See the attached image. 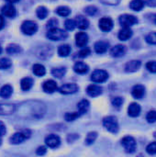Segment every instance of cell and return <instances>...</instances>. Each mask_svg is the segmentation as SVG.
<instances>
[{"label": "cell", "mask_w": 156, "mask_h": 157, "mask_svg": "<svg viewBox=\"0 0 156 157\" xmlns=\"http://www.w3.org/2000/svg\"><path fill=\"white\" fill-rule=\"evenodd\" d=\"M47 38L51 40H62L67 38V32L59 28H53L47 32Z\"/></svg>", "instance_id": "1"}, {"label": "cell", "mask_w": 156, "mask_h": 157, "mask_svg": "<svg viewBox=\"0 0 156 157\" xmlns=\"http://www.w3.org/2000/svg\"><path fill=\"white\" fill-rule=\"evenodd\" d=\"M103 125L108 132L112 133H116L119 131V123H118L117 118L113 116H108V117L104 118Z\"/></svg>", "instance_id": "2"}, {"label": "cell", "mask_w": 156, "mask_h": 157, "mask_svg": "<svg viewBox=\"0 0 156 157\" xmlns=\"http://www.w3.org/2000/svg\"><path fill=\"white\" fill-rule=\"evenodd\" d=\"M38 30V25L31 20H26L21 25V31L25 35H33Z\"/></svg>", "instance_id": "3"}, {"label": "cell", "mask_w": 156, "mask_h": 157, "mask_svg": "<svg viewBox=\"0 0 156 157\" xmlns=\"http://www.w3.org/2000/svg\"><path fill=\"white\" fill-rule=\"evenodd\" d=\"M121 144L124 147L125 151L127 153H130V154L134 153L135 150H136V148H137V144H136L134 138L131 137V136H126V137H124L122 139V141H121Z\"/></svg>", "instance_id": "4"}, {"label": "cell", "mask_w": 156, "mask_h": 157, "mask_svg": "<svg viewBox=\"0 0 156 157\" xmlns=\"http://www.w3.org/2000/svg\"><path fill=\"white\" fill-rule=\"evenodd\" d=\"M120 23L121 26L123 27H131L132 25H135L138 23V19L136 17L132 16V15H129V14H124L121 15L119 18Z\"/></svg>", "instance_id": "5"}, {"label": "cell", "mask_w": 156, "mask_h": 157, "mask_svg": "<svg viewBox=\"0 0 156 157\" xmlns=\"http://www.w3.org/2000/svg\"><path fill=\"white\" fill-rule=\"evenodd\" d=\"M108 78V74L104 70H95L91 75V80L95 83H103Z\"/></svg>", "instance_id": "6"}, {"label": "cell", "mask_w": 156, "mask_h": 157, "mask_svg": "<svg viewBox=\"0 0 156 157\" xmlns=\"http://www.w3.org/2000/svg\"><path fill=\"white\" fill-rule=\"evenodd\" d=\"M77 90H78V86H77L76 84H74V83L63 85V86L59 88L60 93H61V94H63V95L74 94V93L77 92Z\"/></svg>", "instance_id": "7"}, {"label": "cell", "mask_w": 156, "mask_h": 157, "mask_svg": "<svg viewBox=\"0 0 156 157\" xmlns=\"http://www.w3.org/2000/svg\"><path fill=\"white\" fill-rule=\"evenodd\" d=\"M2 14L5 16V17H15L16 14H17V10H16V7L14 6V5L12 3H8L6 5H5L2 9Z\"/></svg>", "instance_id": "8"}, {"label": "cell", "mask_w": 156, "mask_h": 157, "mask_svg": "<svg viewBox=\"0 0 156 157\" xmlns=\"http://www.w3.org/2000/svg\"><path fill=\"white\" fill-rule=\"evenodd\" d=\"M45 144L50 148H57L61 144V140L57 135L51 134L45 138Z\"/></svg>", "instance_id": "9"}, {"label": "cell", "mask_w": 156, "mask_h": 157, "mask_svg": "<svg viewBox=\"0 0 156 157\" xmlns=\"http://www.w3.org/2000/svg\"><path fill=\"white\" fill-rule=\"evenodd\" d=\"M99 28L101 29V30L103 31H110L113 28V21L111 18L109 17H102L100 20H99Z\"/></svg>", "instance_id": "10"}, {"label": "cell", "mask_w": 156, "mask_h": 157, "mask_svg": "<svg viewBox=\"0 0 156 157\" xmlns=\"http://www.w3.org/2000/svg\"><path fill=\"white\" fill-rule=\"evenodd\" d=\"M17 109L14 104H3L0 103V115H11Z\"/></svg>", "instance_id": "11"}, {"label": "cell", "mask_w": 156, "mask_h": 157, "mask_svg": "<svg viewBox=\"0 0 156 157\" xmlns=\"http://www.w3.org/2000/svg\"><path fill=\"white\" fill-rule=\"evenodd\" d=\"M75 43L78 47H85L88 43V35L86 32H78L75 35Z\"/></svg>", "instance_id": "12"}, {"label": "cell", "mask_w": 156, "mask_h": 157, "mask_svg": "<svg viewBox=\"0 0 156 157\" xmlns=\"http://www.w3.org/2000/svg\"><path fill=\"white\" fill-rule=\"evenodd\" d=\"M42 88H43V91L45 93H48V94H51L53 92H55L57 90V84L55 81L53 80H47L43 83V86H42Z\"/></svg>", "instance_id": "13"}, {"label": "cell", "mask_w": 156, "mask_h": 157, "mask_svg": "<svg viewBox=\"0 0 156 157\" xmlns=\"http://www.w3.org/2000/svg\"><path fill=\"white\" fill-rule=\"evenodd\" d=\"M141 61L139 60H132L130 61L129 63H127L126 66H125V71L128 73H132V72H136L140 69L141 67Z\"/></svg>", "instance_id": "14"}, {"label": "cell", "mask_w": 156, "mask_h": 157, "mask_svg": "<svg viewBox=\"0 0 156 157\" xmlns=\"http://www.w3.org/2000/svg\"><path fill=\"white\" fill-rule=\"evenodd\" d=\"M132 34V29L130 27H123L119 32V39L120 40H127L131 38Z\"/></svg>", "instance_id": "15"}, {"label": "cell", "mask_w": 156, "mask_h": 157, "mask_svg": "<svg viewBox=\"0 0 156 157\" xmlns=\"http://www.w3.org/2000/svg\"><path fill=\"white\" fill-rule=\"evenodd\" d=\"M86 92L90 97L96 98L102 94V87H100L99 86H97V85H90L87 86Z\"/></svg>", "instance_id": "16"}, {"label": "cell", "mask_w": 156, "mask_h": 157, "mask_svg": "<svg viewBox=\"0 0 156 157\" xmlns=\"http://www.w3.org/2000/svg\"><path fill=\"white\" fill-rule=\"evenodd\" d=\"M131 94H132L133 98H135L137 99H141L145 94V87L142 85H136L133 86V88L131 90Z\"/></svg>", "instance_id": "17"}, {"label": "cell", "mask_w": 156, "mask_h": 157, "mask_svg": "<svg viewBox=\"0 0 156 157\" xmlns=\"http://www.w3.org/2000/svg\"><path fill=\"white\" fill-rule=\"evenodd\" d=\"M126 48L123 45H116L110 50V54L113 57H121L125 54Z\"/></svg>", "instance_id": "18"}, {"label": "cell", "mask_w": 156, "mask_h": 157, "mask_svg": "<svg viewBox=\"0 0 156 157\" xmlns=\"http://www.w3.org/2000/svg\"><path fill=\"white\" fill-rule=\"evenodd\" d=\"M141 113V106L137 103H131L128 108V114L129 116L135 118L138 117Z\"/></svg>", "instance_id": "19"}, {"label": "cell", "mask_w": 156, "mask_h": 157, "mask_svg": "<svg viewBox=\"0 0 156 157\" xmlns=\"http://www.w3.org/2000/svg\"><path fill=\"white\" fill-rule=\"evenodd\" d=\"M89 70V67L87 64H86L85 63H82V62H78L74 64V71L76 73V74H80V75H84V74H86Z\"/></svg>", "instance_id": "20"}, {"label": "cell", "mask_w": 156, "mask_h": 157, "mask_svg": "<svg viewBox=\"0 0 156 157\" xmlns=\"http://www.w3.org/2000/svg\"><path fill=\"white\" fill-rule=\"evenodd\" d=\"M89 108H90V103H89V101H88V100H86V99H83V100H81V101L78 103V105H77L78 112H79V114H80V115H84V114H86V113L88 111Z\"/></svg>", "instance_id": "21"}, {"label": "cell", "mask_w": 156, "mask_h": 157, "mask_svg": "<svg viewBox=\"0 0 156 157\" xmlns=\"http://www.w3.org/2000/svg\"><path fill=\"white\" fill-rule=\"evenodd\" d=\"M76 22V27L80 29H86L89 27V21L87 18H86L83 16H78L75 19Z\"/></svg>", "instance_id": "22"}, {"label": "cell", "mask_w": 156, "mask_h": 157, "mask_svg": "<svg viewBox=\"0 0 156 157\" xmlns=\"http://www.w3.org/2000/svg\"><path fill=\"white\" fill-rule=\"evenodd\" d=\"M108 43L107 41H104V40H99L97 42H96L95 44V51L97 53H104L107 52L108 48Z\"/></svg>", "instance_id": "23"}, {"label": "cell", "mask_w": 156, "mask_h": 157, "mask_svg": "<svg viewBox=\"0 0 156 157\" xmlns=\"http://www.w3.org/2000/svg\"><path fill=\"white\" fill-rule=\"evenodd\" d=\"M26 139L27 138H26V136H25V134L23 132H16L10 138V143L12 144H19L23 143Z\"/></svg>", "instance_id": "24"}, {"label": "cell", "mask_w": 156, "mask_h": 157, "mask_svg": "<svg viewBox=\"0 0 156 157\" xmlns=\"http://www.w3.org/2000/svg\"><path fill=\"white\" fill-rule=\"evenodd\" d=\"M12 93H13V88L9 85H5L0 89V97L4 98H8L12 95Z\"/></svg>", "instance_id": "25"}, {"label": "cell", "mask_w": 156, "mask_h": 157, "mask_svg": "<svg viewBox=\"0 0 156 157\" xmlns=\"http://www.w3.org/2000/svg\"><path fill=\"white\" fill-rule=\"evenodd\" d=\"M32 86H33V80L29 77H25L20 82V86L23 91L29 90L32 87Z\"/></svg>", "instance_id": "26"}, {"label": "cell", "mask_w": 156, "mask_h": 157, "mask_svg": "<svg viewBox=\"0 0 156 157\" xmlns=\"http://www.w3.org/2000/svg\"><path fill=\"white\" fill-rule=\"evenodd\" d=\"M71 52V47L68 44H63L61 45L58 48V54L61 57H67Z\"/></svg>", "instance_id": "27"}, {"label": "cell", "mask_w": 156, "mask_h": 157, "mask_svg": "<svg viewBox=\"0 0 156 157\" xmlns=\"http://www.w3.org/2000/svg\"><path fill=\"white\" fill-rule=\"evenodd\" d=\"M32 69H33L34 75H37V76H43V75H45V73H46L45 67H44L42 64H40V63L34 64L33 67H32Z\"/></svg>", "instance_id": "28"}, {"label": "cell", "mask_w": 156, "mask_h": 157, "mask_svg": "<svg viewBox=\"0 0 156 157\" xmlns=\"http://www.w3.org/2000/svg\"><path fill=\"white\" fill-rule=\"evenodd\" d=\"M143 6H144V1L143 0H132L130 3V7L135 11L142 10L143 8Z\"/></svg>", "instance_id": "29"}, {"label": "cell", "mask_w": 156, "mask_h": 157, "mask_svg": "<svg viewBox=\"0 0 156 157\" xmlns=\"http://www.w3.org/2000/svg\"><path fill=\"white\" fill-rule=\"evenodd\" d=\"M36 14H37V17L40 19H44L45 17H47V16L49 14V11L45 6H39L37 8V10H36Z\"/></svg>", "instance_id": "30"}, {"label": "cell", "mask_w": 156, "mask_h": 157, "mask_svg": "<svg viewBox=\"0 0 156 157\" xmlns=\"http://www.w3.org/2000/svg\"><path fill=\"white\" fill-rule=\"evenodd\" d=\"M66 73V69L64 67H58V68H53L51 70V75L54 77L57 78H62Z\"/></svg>", "instance_id": "31"}, {"label": "cell", "mask_w": 156, "mask_h": 157, "mask_svg": "<svg viewBox=\"0 0 156 157\" xmlns=\"http://www.w3.org/2000/svg\"><path fill=\"white\" fill-rule=\"evenodd\" d=\"M56 13L61 16V17H68L70 14H71V10L69 7L67 6H59L57 9H56Z\"/></svg>", "instance_id": "32"}, {"label": "cell", "mask_w": 156, "mask_h": 157, "mask_svg": "<svg viewBox=\"0 0 156 157\" xmlns=\"http://www.w3.org/2000/svg\"><path fill=\"white\" fill-rule=\"evenodd\" d=\"M97 132H89V133L86 135V141H85V142H86V144L90 145V144H94L95 141H96V139H97Z\"/></svg>", "instance_id": "33"}, {"label": "cell", "mask_w": 156, "mask_h": 157, "mask_svg": "<svg viewBox=\"0 0 156 157\" xmlns=\"http://www.w3.org/2000/svg\"><path fill=\"white\" fill-rule=\"evenodd\" d=\"M20 51H21L20 47L17 44H10L6 48V52L9 54H16V53H18Z\"/></svg>", "instance_id": "34"}, {"label": "cell", "mask_w": 156, "mask_h": 157, "mask_svg": "<svg viewBox=\"0 0 156 157\" xmlns=\"http://www.w3.org/2000/svg\"><path fill=\"white\" fill-rule=\"evenodd\" d=\"M12 63L7 58H2L0 59V70H6L8 69L11 66Z\"/></svg>", "instance_id": "35"}, {"label": "cell", "mask_w": 156, "mask_h": 157, "mask_svg": "<svg viewBox=\"0 0 156 157\" xmlns=\"http://www.w3.org/2000/svg\"><path fill=\"white\" fill-rule=\"evenodd\" d=\"M80 117V114L79 112H67L65 115H64V119L66 121H74V120H76L77 118Z\"/></svg>", "instance_id": "36"}, {"label": "cell", "mask_w": 156, "mask_h": 157, "mask_svg": "<svg viewBox=\"0 0 156 157\" xmlns=\"http://www.w3.org/2000/svg\"><path fill=\"white\" fill-rule=\"evenodd\" d=\"M64 26L67 30H74L76 27V22L74 19H67L64 23Z\"/></svg>", "instance_id": "37"}, {"label": "cell", "mask_w": 156, "mask_h": 157, "mask_svg": "<svg viewBox=\"0 0 156 157\" xmlns=\"http://www.w3.org/2000/svg\"><path fill=\"white\" fill-rule=\"evenodd\" d=\"M146 120L149 123H154L156 121V111L155 110H151L147 113Z\"/></svg>", "instance_id": "38"}, {"label": "cell", "mask_w": 156, "mask_h": 157, "mask_svg": "<svg viewBox=\"0 0 156 157\" xmlns=\"http://www.w3.org/2000/svg\"><path fill=\"white\" fill-rule=\"evenodd\" d=\"M123 102H124V100L120 97H116V98H112V100H111L112 105L116 108H120V106L123 104Z\"/></svg>", "instance_id": "39"}, {"label": "cell", "mask_w": 156, "mask_h": 157, "mask_svg": "<svg viewBox=\"0 0 156 157\" xmlns=\"http://www.w3.org/2000/svg\"><path fill=\"white\" fill-rule=\"evenodd\" d=\"M146 41L149 44H156V32H151L146 36Z\"/></svg>", "instance_id": "40"}, {"label": "cell", "mask_w": 156, "mask_h": 157, "mask_svg": "<svg viewBox=\"0 0 156 157\" xmlns=\"http://www.w3.org/2000/svg\"><path fill=\"white\" fill-rule=\"evenodd\" d=\"M146 152L149 155H155L156 154V142H154L152 144H150L147 147H146Z\"/></svg>", "instance_id": "41"}, {"label": "cell", "mask_w": 156, "mask_h": 157, "mask_svg": "<svg viewBox=\"0 0 156 157\" xmlns=\"http://www.w3.org/2000/svg\"><path fill=\"white\" fill-rule=\"evenodd\" d=\"M85 12L89 15V16H94L96 15V13L97 12V8L96 6H86L85 8Z\"/></svg>", "instance_id": "42"}, {"label": "cell", "mask_w": 156, "mask_h": 157, "mask_svg": "<svg viewBox=\"0 0 156 157\" xmlns=\"http://www.w3.org/2000/svg\"><path fill=\"white\" fill-rule=\"evenodd\" d=\"M146 68L151 73H156V61H151L146 63Z\"/></svg>", "instance_id": "43"}, {"label": "cell", "mask_w": 156, "mask_h": 157, "mask_svg": "<svg viewBox=\"0 0 156 157\" xmlns=\"http://www.w3.org/2000/svg\"><path fill=\"white\" fill-rule=\"evenodd\" d=\"M90 53H91V50H90L89 48L86 47V48H83V49L79 52V56H80L81 58H86V57H87Z\"/></svg>", "instance_id": "44"}, {"label": "cell", "mask_w": 156, "mask_h": 157, "mask_svg": "<svg viewBox=\"0 0 156 157\" xmlns=\"http://www.w3.org/2000/svg\"><path fill=\"white\" fill-rule=\"evenodd\" d=\"M57 25H58V20L55 19V18H51L47 23V29H53V28H57Z\"/></svg>", "instance_id": "45"}, {"label": "cell", "mask_w": 156, "mask_h": 157, "mask_svg": "<svg viewBox=\"0 0 156 157\" xmlns=\"http://www.w3.org/2000/svg\"><path fill=\"white\" fill-rule=\"evenodd\" d=\"M102 4L104 5H108V6H116L118 5L121 0H99Z\"/></svg>", "instance_id": "46"}, {"label": "cell", "mask_w": 156, "mask_h": 157, "mask_svg": "<svg viewBox=\"0 0 156 157\" xmlns=\"http://www.w3.org/2000/svg\"><path fill=\"white\" fill-rule=\"evenodd\" d=\"M46 152H47V150H46V147H44V146H40L36 150V154L39 155H43L46 154Z\"/></svg>", "instance_id": "47"}, {"label": "cell", "mask_w": 156, "mask_h": 157, "mask_svg": "<svg viewBox=\"0 0 156 157\" xmlns=\"http://www.w3.org/2000/svg\"><path fill=\"white\" fill-rule=\"evenodd\" d=\"M6 130L5 124L2 121H0V136H3L6 133Z\"/></svg>", "instance_id": "48"}, {"label": "cell", "mask_w": 156, "mask_h": 157, "mask_svg": "<svg viewBox=\"0 0 156 157\" xmlns=\"http://www.w3.org/2000/svg\"><path fill=\"white\" fill-rule=\"evenodd\" d=\"M4 26H5V19H4L3 16L0 15V30L4 28Z\"/></svg>", "instance_id": "49"}, {"label": "cell", "mask_w": 156, "mask_h": 157, "mask_svg": "<svg viewBox=\"0 0 156 157\" xmlns=\"http://www.w3.org/2000/svg\"><path fill=\"white\" fill-rule=\"evenodd\" d=\"M6 1H7L8 3H12V4H13V3H17V2H18L19 0H6Z\"/></svg>", "instance_id": "50"}, {"label": "cell", "mask_w": 156, "mask_h": 157, "mask_svg": "<svg viewBox=\"0 0 156 157\" xmlns=\"http://www.w3.org/2000/svg\"><path fill=\"white\" fill-rule=\"evenodd\" d=\"M1 137H2V136H0V145H1V144H2V139H1Z\"/></svg>", "instance_id": "51"}, {"label": "cell", "mask_w": 156, "mask_h": 157, "mask_svg": "<svg viewBox=\"0 0 156 157\" xmlns=\"http://www.w3.org/2000/svg\"><path fill=\"white\" fill-rule=\"evenodd\" d=\"M1 52H2V47L0 46V54H1Z\"/></svg>", "instance_id": "52"}, {"label": "cell", "mask_w": 156, "mask_h": 157, "mask_svg": "<svg viewBox=\"0 0 156 157\" xmlns=\"http://www.w3.org/2000/svg\"><path fill=\"white\" fill-rule=\"evenodd\" d=\"M155 23H156V17H155Z\"/></svg>", "instance_id": "53"}]
</instances>
